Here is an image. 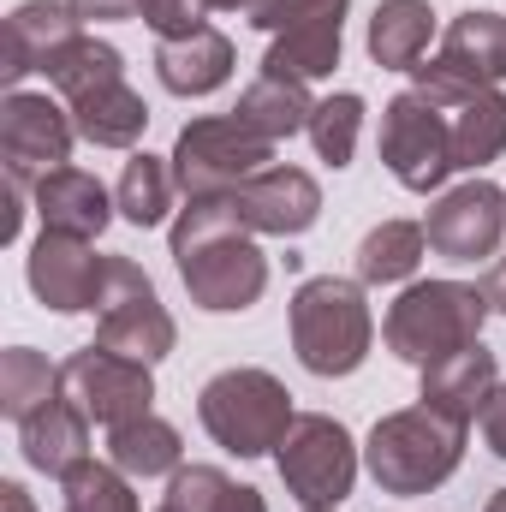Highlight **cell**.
<instances>
[{
  "mask_svg": "<svg viewBox=\"0 0 506 512\" xmlns=\"http://www.w3.org/2000/svg\"><path fill=\"white\" fill-rule=\"evenodd\" d=\"M173 268L197 310L233 316L251 310L268 286V256L256 251V233L233 215V203H185L173 221Z\"/></svg>",
  "mask_w": 506,
  "mask_h": 512,
  "instance_id": "cell-1",
  "label": "cell"
},
{
  "mask_svg": "<svg viewBox=\"0 0 506 512\" xmlns=\"http://www.w3.org/2000/svg\"><path fill=\"white\" fill-rule=\"evenodd\" d=\"M483 322H489V292L483 286H465V280H411L387 304L381 340H387L393 358L429 370V364L477 346Z\"/></svg>",
  "mask_w": 506,
  "mask_h": 512,
  "instance_id": "cell-2",
  "label": "cell"
},
{
  "mask_svg": "<svg viewBox=\"0 0 506 512\" xmlns=\"http://www.w3.org/2000/svg\"><path fill=\"white\" fill-rule=\"evenodd\" d=\"M465 459V423L429 411V405H405V411H387L370 441H364V465L376 477L381 495H429L441 489Z\"/></svg>",
  "mask_w": 506,
  "mask_h": 512,
  "instance_id": "cell-3",
  "label": "cell"
},
{
  "mask_svg": "<svg viewBox=\"0 0 506 512\" xmlns=\"http://www.w3.org/2000/svg\"><path fill=\"white\" fill-rule=\"evenodd\" d=\"M376 316L364 304V280L316 274L292 298V352L310 376H352L370 358Z\"/></svg>",
  "mask_w": 506,
  "mask_h": 512,
  "instance_id": "cell-4",
  "label": "cell"
},
{
  "mask_svg": "<svg viewBox=\"0 0 506 512\" xmlns=\"http://www.w3.org/2000/svg\"><path fill=\"white\" fill-rule=\"evenodd\" d=\"M197 417H203L215 447H227L239 459H262V453H274L286 441L298 411H292V393H286L280 376H268V370H221L197 393Z\"/></svg>",
  "mask_w": 506,
  "mask_h": 512,
  "instance_id": "cell-5",
  "label": "cell"
},
{
  "mask_svg": "<svg viewBox=\"0 0 506 512\" xmlns=\"http://www.w3.org/2000/svg\"><path fill=\"white\" fill-rule=\"evenodd\" d=\"M167 161H173L185 203H227L251 173H262L274 161V143L256 137L239 114H209V120H191L179 131Z\"/></svg>",
  "mask_w": 506,
  "mask_h": 512,
  "instance_id": "cell-6",
  "label": "cell"
},
{
  "mask_svg": "<svg viewBox=\"0 0 506 512\" xmlns=\"http://www.w3.org/2000/svg\"><path fill=\"white\" fill-rule=\"evenodd\" d=\"M173 340H179V328H173L155 280L131 256H108L102 298H96V346L137 358V364H161L173 352Z\"/></svg>",
  "mask_w": 506,
  "mask_h": 512,
  "instance_id": "cell-7",
  "label": "cell"
},
{
  "mask_svg": "<svg viewBox=\"0 0 506 512\" xmlns=\"http://www.w3.org/2000/svg\"><path fill=\"white\" fill-rule=\"evenodd\" d=\"M274 465H280V483L298 507H340L358 483V447H352L346 423L322 417V411L292 417L286 441L274 447Z\"/></svg>",
  "mask_w": 506,
  "mask_h": 512,
  "instance_id": "cell-8",
  "label": "cell"
},
{
  "mask_svg": "<svg viewBox=\"0 0 506 512\" xmlns=\"http://www.w3.org/2000/svg\"><path fill=\"white\" fill-rule=\"evenodd\" d=\"M417 96L435 102V114L447 120V137H453V161L459 167H489L495 155L506 149V96L501 84H477L441 60H423L411 72Z\"/></svg>",
  "mask_w": 506,
  "mask_h": 512,
  "instance_id": "cell-9",
  "label": "cell"
},
{
  "mask_svg": "<svg viewBox=\"0 0 506 512\" xmlns=\"http://www.w3.org/2000/svg\"><path fill=\"white\" fill-rule=\"evenodd\" d=\"M381 161H387V173H393L405 191H417V197H429V191L459 167V161H453L447 120L435 114L429 96L399 90V96L381 108Z\"/></svg>",
  "mask_w": 506,
  "mask_h": 512,
  "instance_id": "cell-10",
  "label": "cell"
},
{
  "mask_svg": "<svg viewBox=\"0 0 506 512\" xmlns=\"http://www.w3.org/2000/svg\"><path fill=\"white\" fill-rule=\"evenodd\" d=\"M60 393H66L90 423L120 429V423H131V417L149 411V399H155V376H149V364L120 358V352H108V346L90 340L84 352H72V358L60 364Z\"/></svg>",
  "mask_w": 506,
  "mask_h": 512,
  "instance_id": "cell-11",
  "label": "cell"
},
{
  "mask_svg": "<svg viewBox=\"0 0 506 512\" xmlns=\"http://www.w3.org/2000/svg\"><path fill=\"white\" fill-rule=\"evenodd\" d=\"M72 108H60L54 96H36V90H6L0 102V161L12 179H24L36 191L42 173L66 167L72 161Z\"/></svg>",
  "mask_w": 506,
  "mask_h": 512,
  "instance_id": "cell-12",
  "label": "cell"
},
{
  "mask_svg": "<svg viewBox=\"0 0 506 512\" xmlns=\"http://www.w3.org/2000/svg\"><path fill=\"white\" fill-rule=\"evenodd\" d=\"M423 233H429V251L447 256V262L495 256L501 251V233H506V191L501 185H489V179H465V185H453V191L429 209Z\"/></svg>",
  "mask_w": 506,
  "mask_h": 512,
  "instance_id": "cell-13",
  "label": "cell"
},
{
  "mask_svg": "<svg viewBox=\"0 0 506 512\" xmlns=\"http://www.w3.org/2000/svg\"><path fill=\"white\" fill-rule=\"evenodd\" d=\"M227 203H233V215H239L251 233H262V239H298V233H310L316 215H322V185H316L304 167L268 161V167L251 173Z\"/></svg>",
  "mask_w": 506,
  "mask_h": 512,
  "instance_id": "cell-14",
  "label": "cell"
},
{
  "mask_svg": "<svg viewBox=\"0 0 506 512\" xmlns=\"http://www.w3.org/2000/svg\"><path fill=\"white\" fill-rule=\"evenodd\" d=\"M102 274H108V256H96L90 239H66V233H42V239L30 245V256H24L30 292H36L48 310H60V316L96 310Z\"/></svg>",
  "mask_w": 506,
  "mask_h": 512,
  "instance_id": "cell-15",
  "label": "cell"
},
{
  "mask_svg": "<svg viewBox=\"0 0 506 512\" xmlns=\"http://www.w3.org/2000/svg\"><path fill=\"white\" fill-rule=\"evenodd\" d=\"M78 30H84V24H78V12H72L66 0H24V6H12L6 42H0V78H6V90H18L30 72H48L54 54H60Z\"/></svg>",
  "mask_w": 506,
  "mask_h": 512,
  "instance_id": "cell-16",
  "label": "cell"
},
{
  "mask_svg": "<svg viewBox=\"0 0 506 512\" xmlns=\"http://www.w3.org/2000/svg\"><path fill=\"white\" fill-rule=\"evenodd\" d=\"M30 203H36L42 233H66V239H90V245H96V239L108 233V221H114L108 185H102L96 173H84V167H54V173H42L36 191H30Z\"/></svg>",
  "mask_w": 506,
  "mask_h": 512,
  "instance_id": "cell-17",
  "label": "cell"
},
{
  "mask_svg": "<svg viewBox=\"0 0 506 512\" xmlns=\"http://www.w3.org/2000/svg\"><path fill=\"white\" fill-rule=\"evenodd\" d=\"M495 387H501V364H495V352L477 340V346H465V352H453V358H441V364L423 370V405L471 429V423H483Z\"/></svg>",
  "mask_w": 506,
  "mask_h": 512,
  "instance_id": "cell-18",
  "label": "cell"
},
{
  "mask_svg": "<svg viewBox=\"0 0 506 512\" xmlns=\"http://www.w3.org/2000/svg\"><path fill=\"white\" fill-rule=\"evenodd\" d=\"M155 78H161L167 96H185V102L191 96H215L233 78V42L215 24H203V30L179 36V42H161L155 48Z\"/></svg>",
  "mask_w": 506,
  "mask_h": 512,
  "instance_id": "cell-19",
  "label": "cell"
},
{
  "mask_svg": "<svg viewBox=\"0 0 506 512\" xmlns=\"http://www.w3.org/2000/svg\"><path fill=\"white\" fill-rule=\"evenodd\" d=\"M18 447H24V465L42 471V477H66L90 459V417L60 393L48 411H36L30 423H18Z\"/></svg>",
  "mask_w": 506,
  "mask_h": 512,
  "instance_id": "cell-20",
  "label": "cell"
},
{
  "mask_svg": "<svg viewBox=\"0 0 506 512\" xmlns=\"http://www.w3.org/2000/svg\"><path fill=\"white\" fill-rule=\"evenodd\" d=\"M435 60L477 78V84H506V12H483V6L459 12L441 36Z\"/></svg>",
  "mask_w": 506,
  "mask_h": 512,
  "instance_id": "cell-21",
  "label": "cell"
},
{
  "mask_svg": "<svg viewBox=\"0 0 506 512\" xmlns=\"http://www.w3.org/2000/svg\"><path fill=\"white\" fill-rule=\"evenodd\" d=\"M256 137H268V143H286V137H298V131H310V114H316V102H310V90L298 84V78H280V72H262L251 78L245 90H239V108H233Z\"/></svg>",
  "mask_w": 506,
  "mask_h": 512,
  "instance_id": "cell-22",
  "label": "cell"
},
{
  "mask_svg": "<svg viewBox=\"0 0 506 512\" xmlns=\"http://www.w3.org/2000/svg\"><path fill=\"white\" fill-rule=\"evenodd\" d=\"M66 108H72L78 137L96 143V149H131L143 137V126H149V108H143V96L126 78H114V84H102V90H90V96H78Z\"/></svg>",
  "mask_w": 506,
  "mask_h": 512,
  "instance_id": "cell-23",
  "label": "cell"
},
{
  "mask_svg": "<svg viewBox=\"0 0 506 512\" xmlns=\"http://www.w3.org/2000/svg\"><path fill=\"white\" fill-rule=\"evenodd\" d=\"M429 36H435V12L429 0H381L376 18H370V60L387 72H417L423 54H429Z\"/></svg>",
  "mask_w": 506,
  "mask_h": 512,
  "instance_id": "cell-24",
  "label": "cell"
},
{
  "mask_svg": "<svg viewBox=\"0 0 506 512\" xmlns=\"http://www.w3.org/2000/svg\"><path fill=\"white\" fill-rule=\"evenodd\" d=\"M108 459L126 471L131 483H149V477H173L185 447H179V429L167 417L143 411V417L120 423V429H108Z\"/></svg>",
  "mask_w": 506,
  "mask_h": 512,
  "instance_id": "cell-25",
  "label": "cell"
},
{
  "mask_svg": "<svg viewBox=\"0 0 506 512\" xmlns=\"http://www.w3.org/2000/svg\"><path fill=\"white\" fill-rule=\"evenodd\" d=\"M340 24L346 18H316V24H298V30L274 36L268 54H262V72H280V78H298V84L328 78L340 66Z\"/></svg>",
  "mask_w": 506,
  "mask_h": 512,
  "instance_id": "cell-26",
  "label": "cell"
},
{
  "mask_svg": "<svg viewBox=\"0 0 506 512\" xmlns=\"http://www.w3.org/2000/svg\"><path fill=\"white\" fill-rule=\"evenodd\" d=\"M429 251V233L417 221H381L364 233L358 245V280L364 286H393V280H411L417 262Z\"/></svg>",
  "mask_w": 506,
  "mask_h": 512,
  "instance_id": "cell-27",
  "label": "cell"
},
{
  "mask_svg": "<svg viewBox=\"0 0 506 512\" xmlns=\"http://www.w3.org/2000/svg\"><path fill=\"white\" fill-rule=\"evenodd\" d=\"M173 197H179V179H173V161H161V155H131L126 173H120V185H114V209L126 215L131 227H161L167 221V209H173Z\"/></svg>",
  "mask_w": 506,
  "mask_h": 512,
  "instance_id": "cell-28",
  "label": "cell"
},
{
  "mask_svg": "<svg viewBox=\"0 0 506 512\" xmlns=\"http://www.w3.org/2000/svg\"><path fill=\"white\" fill-rule=\"evenodd\" d=\"M42 78H48L66 102H78V96H90V90H102V84L126 78V60H120V48H114V42H102V36L78 30V36L54 54V66H48Z\"/></svg>",
  "mask_w": 506,
  "mask_h": 512,
  "instance_id": "cell-29",
  "label": "cell"
},
{
  "mask_svg": "<svg viewBox=\"0 0 506 512\" xmlns=\"http://www.w3.org/2000/svg\"><path fill=\"white\" fill-rule=\"evenodd\" d=\"M54 399H60V370H54L42 352H30V346L0 352V411H6L12 423H30V417L48 411Z\"/></svg>",
  "mask_w": 506,
  "mask_h": 512,
  "instance_id": "cell-30",
  "label": "cell"
},
{
  "mask_svg": "<svg viewBox=\"0 0 506 512\" xmlns=\"http://www.w3.org/2000/svg\"><path fill=\"white\" fill-rule=\"evenodd\" d=\"M60 512H137L131 477L114 459H84L60 477Z\"/></svg>",
  "mask_w": 506,
  "mask_h": 512,
  "instance_id": "cell-31",
  "label": "cell"
},
{
  "mask_svg": "<svg viewBox=\"0 0 506 512\" xmlns=\"http://www.w3.org/2000/svg\"><path fill=\"white\" fill-rule=\"evenodd\" d=\"M358 131H364V96L340 90V96L316 102V114H310V143H316V155H322L328 167H352Z\"/></svg>",
  "mask_w": 506,
  "mask_h": 512,
  "instance_id": "cell-32",
  "label": "cell"
},
{
  "mask_svg": "<svg viewBox=\"0 0 506 512\" xmlns=\"http://www.w3.org/2000/svg\"><path fill=\"white\" fill-rule=\"evenodd\" d=\"M346 6L352 0H251L245 18L256 30H268V36H286V30L316 24V18H346Z\"/></svg>",
  "mask_w": 506,
  "mask_h": 512,
  "instance_id": "cell-33",
  "label": "cell"
},
{
  "mask_svg": "<svg viewBox=\"0 0 506 512\" xmlns=\"http://www.w3.org/2000/svg\"><path fill=\"white\" fill-rule=\"evenodd\" d=\"M203 0H143V24L161 36V42H179V36H191V30H203Z\"/></svg>",
  "mask_w": 506,
  "mask_h": 512,
  "instance_id": "cell-34",
  "label": "cell"
},
{
  "mask_svg": "<svg viewBox=\"0 0 506 512\" xmlns=\"http://www.w3.org/2000/svg\"><path fill=\"white\" fill-rule=\"evenodd\" d=\"M78 12V24H120V18H137L143 0H66Z\"/></svg>",
  "mask_w": 506,
  "mask_h": 512,
  "instance_id": "cell-35",
  "label": "cell"
},
{
  "mask_svg": "<svg viewBox=\"0 0 506 512\" xmlns=\"http://www.w3.org/2000/svg\"><path fill=\"white\" fill-rule=\"evenodd\" d=\"M209 512H268V501H262V489H251V483H221L215 489V501H209Z\"/></svg>",
  "mask_w": 506,
  "mask_h": 512,
  "instance_id": "cell-36",
  "label": "cell"
},
{
  "mask_svg": "<svg viewBox=\"0 0 506 512\" xmlns=\"http://www.w3.org/2000/svg\"><path fill=\"white\" fill-rule=\"evenodd\" d=\"M483 441H489L495 459H506V382L495 387V399H489V411H483Z\"/></svg>",
  "mask_w": 506,
  "mask_h": 512,
  "instance_id": "cell-37",
  "label": "cell"
},
{
  "mask_svg": "<svg viewBox=\"0 0 506 512\" xmlns=\"http://www.w3.org/2000/svg\"><path fill=\"white\" fill-rule=\"evenodd\" d=\"M483 292H489V310H501L506 316V256L489 268V280H483Z\"/></svg>",
  "mask_w": 506,
  "mask_h": 512,
  "instance_id": "cell-38",
  "label": "cell"
},
{
  "mask_svg": "<svg viewBox=\"0 0 506 512\" xmlns=\"http://www.w3.org/2000/svg\"><path fill=\"white\" fill-rule=\"evenodd\" d=\"M0 512H36L24 483H0Z\"/></svg>",
  "mask_w": 506,
  "mask_h": 512,
  "instance_id": "cell-39",
  "label": "cell"
},
{
  "mask_svg": "<svg viewBox=\"0 0 506 512\" xmlns=\"http://www.w3.org/2000/svg\"><path fill=\"white\" fill-rule=\"evenodd\" d=\"M203 6H209V12H245L251 0H203Z\"/></svg>",
  "mask_w": 506,
  "mask_h": 512,
  "instance_id": "cell-40",
  "label": "cell"
},
{
  "mask_svg": "<svg viewBox=\"0 0 506 512\" xmlns=\"http://www.w3.org/2000/svg\"><path fill=\"white\" fill-rule=\"evenodd\" d=\"M483 512H506V489H495V495H489V507Z\"/></svg>",
  "mask_w": 506,
  "mask_h": 512,
  "instance_id": "cell-41",
  "label": "cell"
},
{
  "mask_svg": "<svg viewBox=\"0 0 506 512\" xmlns=\"http://www.w3.org/2000/svg\"><path fill=\"white\" fill-rule=\"evenodd\" d=\"M155 512H185V507H173V501H167V495H161V507H155Z\"/></svg>",
  "mask_w": 506,
  "mask_h": 512,
  "instance_id": "cell-42",
  "label": "cell"
},
{
  "mask_svg": "<svg viewBox=\"0 0 506 512\" xmlns=\"http://www.w3.org/2000/svg\"><path fill=\"white\" fill-rule=\"evenodd\" d=\"M304 512H340V507H304Z\"/></svg>",
  "mask_w": 506,
  "mask_h": 512,
  "instance_id": "cell-43",
  "label": "cell"
}]
</instances>
